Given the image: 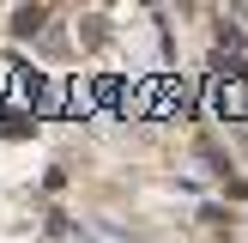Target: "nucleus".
Segmentation results:
<instances>
[{
    "label": "nucleus",
    "mask_w": 248,
    "mask_h": 243,
    "mask_svg": "<svg viewBox=\"0 0 248 243\" xmlns=\"http://www.w3.org/2000/svg\"><path fill=\"white\" fill-rule=\"evenodd\" d=\"M212 109H218L224 122H242V116H248V73H242V67H230L224 79L212 85Z\"/></svg>",
    "instance_id": "nucleus-1"
}]
</instances>
